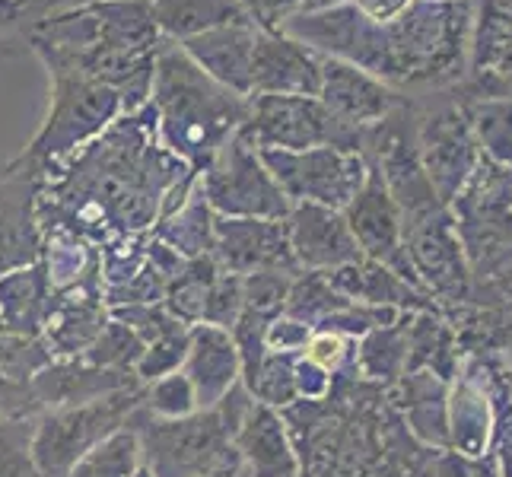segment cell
Returning a JSON list of instances; mask_svg holds the SVG:
<instances>
[{"label": "cell", "instance_id": "8fae6325", "mask_svg": "<svg viewBox=\"0 0 512 477\" xmlns=\"http://www.w3.org/2000/svg\"><path fill=\"white\" fill-rule=\"evenodd\" d=\"M344 220L350 226L353 239H357L363 258H373L379 264H385L388 271H395L401 280H414L411 264L401 252V226H398V207L392 201V191L382 182V175L369 169L366 185L360 188V194L353 198L344 210Z\"/></svg>", "mask_w": 512, "mask_h": 477}, {"label": "cell", "instance_id": "5bb4252c", "mask_svg": "<svg viewBox=\"0 0 512 477\" xmlns=\"http://www.w3.org/2000/svg\"><path fill=\"white\" fill-rule=\"evenodd\" d=\"M32 395L42 404V411L58 408H77V404H90L99 398H109L118 392H131V388H144L134 373H118V369H102L86 363L83 357L70 360H51L45 369L32 376Z\"/></svg>", "mask_w": 512, "mask_h": 477}, {"label": "cell", "instance_id": "1f68e13d", "mask_svg": "<svg viewBox=\"0 0 512 477\" xmlns=\"http://www.w3.org/2000/svg\"><path fill=\"white\" fill-rule=\"evenodd\" d=\"M109 315L115 322L128 325L140 341L153 344V341H163L172 338V334H182L188 331V325H182L163 303H147V306H115L109 309Z\"/></svg>", "mask_w": 512, "mask_h": 477}, {"label": "cell", "instance_id": "7402d4cb", "mask_svg": "<svg viewBox=\"0 0 512 477\" xmlns=\"http://www.w3.org/2000/svg\"><path fill=\"white\" fill-rule=\"evenodd\" d=\"M220 264L214 255H201V258H191L185 261V268L179 271V277L169 280L166 296H163V306L179 318L182 325H201L204 322V312H207V299L210 290H214V280L220 277Z\"/></svg>", "mask_w": 512, "mask_h": 477}, {"label": "cell", "instance_id": "ba28073f", "mask_svg": "<svg viewBox=\"0 0 512 477\" xmlns=\"http://www.w3.org/2000/svg\"><path fill=\"white\" fill-rule=\"evenodd\" d=\"M214 258L223 271L236 277L249 274H287L296 277V264L284 220H214Z\"/></svg>", "mask_w": 512, "mask_h": 477}, {"label": "cell", "instance_id": "6da1fadb", "mask_svg": "<svg viewBox=\"0 0 512 477\" xmlns=\"http://www.w3.org/2000/svg\"><path fill=\"white\" fill-rule=\"evenodd\" d=\"M147 105L163 147L198 175L249 118V99L223 90L182 48L156 51Z\"/></svg>", "mask_w": 512, "mask_h": 477}, {"label": "cell", "instance_id": "7a4b0ae2", "mask_svg": "<svg viewBox=\"0 0 512 477\" xmlns=\"http://www.w3.org/2000/svg\"><path fill=\"white\" fill-rule=\"evenodd\" d=\"M128 427H134L144 449V468L153 477H233L245 468L217 408L194 411L182 420H160L137 408Z\"/></svg>", "mask_w": 512, "mask_h": 477}, {"label": "cell", "instance_id": "8992f818", "mask_svg": "<svg viewBox=\"0 0 512 477\" xmlns=\"http://www.w3.org/2000/svg\"><path fill=\"white\" fill-rule=\"evenodd\" d=\"M239 134L255 150H357L360 144V128L334 118L319 96H255Z\"/></svg>", "mask_w": 512, "mask_h": 477}, {"label": "cell", "instance_id": "f1b7e54d", "mask_svg": "<svg viewBox=\"0 0 512 477\" xmlns=\"http://www.w3.org/2000/svg\"><path fill=\"white\" fill-rule=\"evenodd\" d=\"M404 341L398 328L385 325V328H373L369 334H363L357 357H353V366H360V373L366 379H392L401 366L404 357Z\"/></svg>", "mask_w": 512, "mask_h": 477}, {"label": "cell", "instance_id": "f35d334b", "mask_svg": "<svg viewBox=\"0 0 512 477\" xmlns=\"http://www.w3.org/2000/svg\"><path fill=\"white\" fill-rule=\"evenodd\" d=\"M0 331H7V322H4V315H0Z\"/></svg>", "mask_w": 512, "mask_h": 477}, {"label": "cell", "instance_id": "44dd1931", "mask_svg": "<svg viewBox=\"0 0 512 477\" xmlns=\"http://www.w3.org/2000/svg\"><path fill=\"white\" fill-rule=\"evenodd\" d=\"M214 220L217 214L210 210L201 185H194L188 198L172 214L156 220L150 233L153 239H160L169 249L179 252L185 261H191L201 255H214Z\"/></svg>", "mask_w": 512, "mask_h": 477}, {"label": "cell", "instance_id": "3957f363", "mask_svg": "<svg viewBox=\"0 0 512 477\" xmlns=\"http://www.w3.org/2000/svg\"><path fill=\"white\" fill-rule=\"evenodd\" d=\"M125 112L121 99L112 86L93 83L86 77L55 70V93H51V112L42 131L35 134L32 147L20 156L32 169H48L77 153L90 140L109 131Z\"/></svg>", "mask_w": 512, "mask_h": 477}, {"label": "cell", "instance_id": "d590c367", "mask_svg": "<svg viewBox=\"0 0 512 477\" xmlns=\"http://www.w3.org/2000/svg\"><path fill=\"white\" fill-rule=\"evenodd\" d=\"M309 338H312V328L290 315H277L268 322V328H264V347L274 353H293V357H299V353L306 350Z\"/></svg>", "mask_w": 512, "mask_h": 477}, {"label": "cell", "instance_id": "30bf717a", "mask_svg": "<svg viewBox=\"0 0 512 477\" xmlns=\"http://www.w3.org/2000/svg\"><path fill=\"white\" fill-rule=\"evenodd\" d=\"M105 322H109V306H105V284L99 268L64 290H51V306L39 338L55 360L83 357V350L96 341Z\"/></svg>", "mask_w": 512, "mask_h": 477}, {"label": "cell", "instance_id": "ac0fdd59", "mask_svg": "<svg viewBox=\"0 0 512 477\" xmlns=\"http://www.w3.org/2000/svg\"><path fill=\"white\" fill-rule=\"evenodd\" d=\"M319 99L334 118H341L350 128H360L382 118L388 105L382 86L360 74L357 67L331 58L319 64Z\"/></svg>", "mask_w": 512, "mask_h": 477}, {"label": "cell", "instance_id": "7c38bea8", "mask_svg": "<svg viewBox=\"0 0 512 477\" xmlns=\"http://www.w3.org/2000/svg\"><path fill=\"white\" fill-rule=\"evenodd\" d=\"M287 236L293 258L303 271H334L363 261L341 210L319 204H293L287 214Z\"/></svg>", "mask_w": 512, "mask_h": 477}, {"label": "cell", "instance_id": "4dcf8cb0", "mask_svg": "<svg viewBox=\"0 0 512 477\" xmlns=\"http://www.w3.org/2000/svg\"><path fill=\"white\" fill-rule=\"evenodd\" d=\"M293 277L287 274H249L242 277V312L258 315V318H277L284 315L287 296H290Z\"/></svg>", "mask_w": 512, "mask_h": 477}, {"label": "cell", "instance_id": "603a6c76", "mask_svg": "<svg viewBox=\"0 0 512 477\" xmlns=\"http://www.w3.org/2000/svg\"><path fill=\"white\" fill-rule=\"evenodd\" d=\"M144 471V449L134 427H121L105 436L96 449L86 452L80 462L70 468L67 477H137Z\"/></svg>", "mask_w": 512, "mask_h": 477}, {"label": "cell", "instance_id": "60d3db41", "mask_svg": "<svg viewBox=\"0 0 512 477\" xmlns=\"http://www.w3.org/2000/svg\"><path fill=\"white\" fill-rule=\"evenodd\" d=\"M233 477H249V471H245V468H242V471H239V474H233Z\"/></svg>", "mask_w": 512, "mask_h": 477}, {"label": "cell", "instance_id": "d6a6232c", "mask_svg": "<svg viewBox=\"0 0 512 477\" xmlns=\"http://www.w3.org/2000/svg\"><path fill=\"white\" fill-rule=\"evenodd\" d=\"M185 353H188V331L147 344L144 357H140L137 366H134L137 382H140V385H150V382L163 379V376H169V373H179L182 363H185Z\"/></svg>", "mask_w": 512, "mask_h": 477}, {"label": "cell", "instance_id": "277c9868", "mask_svg": "<svg viewBox=\"0 0 512 477\" xmlns=\"http://www.w3.org/2000/svg\"><path fill=\"white\" fill-rule=\"evenodd\" d=\"M144 401V388L118 392L77 408L42 411L35 417L32 433V458L45 477H67L80 458L96 449L105 436L128 427L131 414Z\"/></svg>", "mask_w": 512, "mask_h": 477}, {"label": "cell", "instance_id": "d6986e66", "mask_svg": "<svg viewBox=\"0 0 512 477\" xmlns=\"http://www.w3.org/2000/svg\"><path fill=\"white\" fill-rule=\"evenodd\" d=\"M150 10L160 35L179 45L223 26H258L245 0H150Z\"/></svg>", "mask_w": 512, "mask_h": 477}, {"label": "cell", "instance_id": "4fadbf2b", "mask_svg": "<svg viewBox=\"0 0 512 477\" xmlns=\"http://www.w3.org/2000/svg\"><path fill=\"white\" fill-rule=\"evenodd\" d=\"M319 58L287 32L258 29L252 61L255 96H319Z\"/></svg>", "mask_w": 512, "mask_h": 477}, {"label": "cell", "instance_id": "484cf974", "mask_svg": "<svg viewBox=\"0 0 512 477\" xmlns=\"http://www.w3.org/2000/svg\"><path fill=\"white\" fill-rule=\"evenodd\" d=\"M147 245L150 233H121L109 239L99 249V268H102V284L105 287H118L131 280L147 261Z\"/></svg>", "mask_w": 512, "mask_h": 477}, {"label": "cell", "instance_id": "d4e9b609", "mask_svg": "<svg viewBox=\"0 0 512 477\" xmlns=\"http://www.w3.org/2000/svg\"><path fill=\"white\" fill-rule=\"evenodd\" d=\"M293 366L296 357L293 353H274L268 350L264 353L261 366L255 369V376L249 382H242L249 388V395L258 404H268L274 411H284L296 401V385H293Z\"/></svg>", "mask_w": 512, "mask_h": 477}, {"label": "cell", "instance_id": "836d02e7", "mask_svg": "<svg viewBox=\"0 0 512 477\" xmlns=\"http://www.w3.org/2000/svg\"><path fill=\"white\" fill-rule=\"evenodd\" d=\"M239 315H242V277L220 271V277L214 280V290H210L201 325H217L223 331H233Z\"/></svg>", "mask_w": 512, "mask_h": 477}, {"label": "cell", "instance_id": "52a82bcc", "mask_svg": "<svg viewBox=\"0 0 512 477\" xmlns=\"http://www.w3.org/2000/svg\"><path fill=\"white\" fill-rule=\"evenodd\" d=\"M290 204H319L344 210L366 185V163L357 150L312 147V150H258Z\"/></svg>", "mask_w": 512, "mask_h": 477}, {"label": "cell", "instance_id": "74e56055", "mask_svg": "<svg viewBox=\"0 0 512 477\" xmlns=\"http://www.w3.org/2000/svg\"><path fill=\"white\" fill-rule=\"evenodd\" d=\"M334 376L319 363H312L309 357L299 353L293 366V385H296V401H322L331 392Z\"/></svg>", "mask_w": 512, "mask_h": 477}, {"label": "cell", "instance_id": "8d00e7d4", "mask_svg": "<svg viewBox=\"0 0 512 477\" xmlns=\"http://www.w3.org/2000/svg\"><path fill=\"white\" fill-rule=\"evenodd\" d=\"M42 404L35 401L32 385L10 379L0 373V420H16V417H39Z\"/></svg>", "mask_w": 512, "mask_h": 477}, {"label": "cell", "instance_id": "5b68a950", "mask_svg": "<svg viewBox=\"0 0 512 477\" xmlns=\"http://www.w3.org/2000/svg\"><path fill=\"white\" fill-rule=\"evenodd\" d=\"M198 185L217 217L287 220L293 207L277 188L268 166L261 163V153L239 131L210 159L198 175Z\"/></svg>", "mask_w": 512, "mask_h": 477}, {"label": "cell", "instance_id": "4316f807", "mask_svg": "<svg viewBox=\"0 0 512 477\" xmlns=\"http://www.w3.org/2000/svg\"><path fill=\"white\" fill-rule=\"evenodd\" d=\"M35 417L0 420V477H45L32 458Z\"/></svg>", "mask_w": 512, "mask_h": 477}, {"label": "cell", "instance_id": "cb8c5ba5", "mask_svg": "<svg viewBox=\"0 0 512 477\" xmlns=\"http://www.w3.org/2000/svg\"><path fill=\"white\" fill-rule=\"evenodd\" d=\"M144 350H147V344L140 341L128 325L115 322V318L109 315V322H105V328L96 334V341L83 350V360L93 363V366H102V369L134 373V366L140 357H144Z\"/></svg>", "mask_w": 512, "mask_h": 477}, {"label": "cell", "instance_id": "e575fe53", "mask_svg": "<svg viewBox=\"0 0 512 477\" xmlns=\"http://www.w3.org/2000/svg\"><path fill=\"white\" fill-rule=\"evenodd\" d=\"M303 357H309L312 363H319L322 369H328L331 376H338L350 363V338H344V334H334V331H312Z\"/></svg>", "mask_w": 512, "mask_h": 477}, {"label": "cell", "instance_id": "2e32d148", "mask_svg": "<svg viewBox=\"0 0 512 477\" xmlns=\"http://www.w3.org/2000/svg\"><path fill=\"white\" fill-rule=\"evenodd\" d=\"M261 26H223L214 32L194 35L179 48L198 64L204 74L223 90L252 99V61Z\"/></svg>", "mask_w": 512, "mask_h": 477}, {"label": "cell", "instance_id": "ffe728a7", "mask_svg": "<svg viewBox=\"0 0 512 477\" xmlns=\"http://www.w3.org/2000/svg\"><path fill=\"white\" fill-rule=\"evenodd\" d=\"M51 306V284L42 261H32L26 268L0 274V315L7 331L39 338Z\"/></svg>", "mask_w": 512, "mask_h": 477}, {"label": "cell", "instance_id": "9c48e42d", "mask_svg": "<svg viewBox=\"0 0 512 477\" xmlns=\"http://www.w3.org/2000/svg\"><path fill=\"white\" fill-rule=\"evenodd\" d=\"M39 188L42 172L23 159L0 169V274L26 268L42 255Z\"/></svg>", "mask_w": 512, "mask_h": 477}, {"label": "cell", "instance_id": "ab89813d", "mask_svg": "<svg viewBox=\"0 0 512 477\" xmlns=\"http://www.w3.org/2000/svg\"><path fill=\"white\" fill-rule=\"evenodd\" d=\"M137 477H153V474H150V471H147V468H144V471H140V474H137Z\"/></svg>", "mask_w": 512, "mask_h": 477}, {"label": "cell", "instance_id": "83f0119b", "mask_svg": "<svg viewBox=\"0 0 512 477\" xmlns=\"http://www.w3.org/2000/svg\"><path fill=\"white\" fill-rule=\"evenodd\" d=\"M140 408L160 420H182L198 411V398H194L188 376L179 369V373H169L163 379L144 385V404H140Z\"/></svg>", "mask_w": 512, "mask_h": 477}, {"label": "cell", "instance_id": "f546056e", "mask_svg": "<svg viewBox=\"0 0 512 477\" xmlns=\"http://www.w3.org/2000/svg\"><path fill=\"white\" fill-rule=\"evenodd\" d=\"M51 360V353L42 338H29V334L16 331H0V373L20 382H32V376L45 369Z\"/></svg>", "mask_w": 512, "mask_h": 477}, {"label": "cell", "instance_id": "e0dca14e", "mask_svg": "<svg viewBox=\"0 0 512 477\" xmlns=\"http://www.w3.org/2000/svg\"><path fill=\"white\" fill-rule=\"evenodd\" d=\"M233 443L242 455V465L249 477H299V462L284 427L280 411L268 404H252L242 427L236 430Z\"/></svg>", "mask_w": 512, "mask_h": 477}, {"label": "cell", "instance_id": "9a60e30c", "mask_svg": "<svg viewBox=\"0 0 512 477\" xmlns=\"http://www.w3.org/2000/svg\"><path fill=\"white\" fill-rule=\"evenodd\" d=\"M182 373L194 388L198 411L217 408L229 388L242 382V363L233 334L217 325H191Z\"/></svg>", "mask_w": 512, "mask_h": 477}]
</instances>
